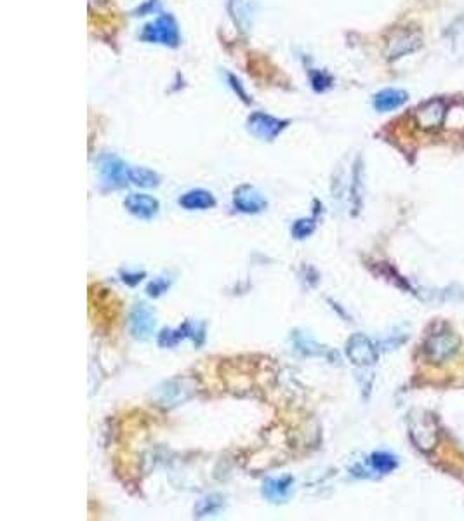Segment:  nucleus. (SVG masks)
Masks as SVG:
<instances>
[{
	"instance_id": "obj_1",
	"label": "nucleus",
	"mask_w": 464,
	"mask_h": 521,
	"mask_svg": "<svg viewBox=\"0 0 464 521\" xmlns=\"http://www.w3.org/2000/svg\"><path fill=\"white\" fill-rule=\"evenodd\" d=\"M139 39L148 44H161L167 47H178L181 42L178 23L170 14H162L155 21L148 23Z\"/></svg>"
},
{
	"instance_id": "obj_2",
	"label": "nucleus",
	"mask_w": 464,
	"mask_h": 521,
	"mask_svg": "<svg viewBox=\"0 0 464 521\" xmlns=\"http://www.w3.org/2000/svg\"><path fill=\"white\" fill-rule=\"evenodd\" d=\"M421 45H423V33L417 28L404 26V28L395 30L386 40V58L390 61L400 59L407 54L419 51Z\"/></svg>"
},
{
	"instance_id": "obj_3",
	"label": "nucleus",
	"mask_w": 464,
	"mask_h": 521,
	"mask_svg": "<svg viewBox=\"0 0 464 521\" xmlns=\"http://www.w3.org/2000/svg\"><path fill=\"white\" fill-rule=\"evenodd\" d=\"M289 127V120L277 119L265 112H254L247 119V129L254 138L261 141H273L279 138L280 134Z\"/></svg>"
},
{
	"instance_id": "obj_4",
	"label": "nucleus",
	"mask_w": 464,
	"mask_h": 521,
	"mask_svg": "<svg viewBox=\"0 0 464 521\" xmlns=\"http://www.w3.org/2000/svg\"><path fill=\"white\" fill-rule=\"evenodd\" d=\"M445 115H447V105L443 100L433 98V100L424 101L423 105L417 106L414 119L423 131H435L443 124Z\"/></svg>"
},
{
	"instance_id": "obj_5",
	"label": "nucleus",
	"mask_w": 464,
	"mask_h": 521,
	"mask_svg": "<svg viewBox=\"0 0 464 521\" xmlns=\"http://www.w3.org/2000/svg\"><path fill=\"white\" fill-rule=\"evenodd\" d=\"M131 334L136 339H148L155 329V313L148 304H136L129 317Z\"/></svg>"
},
{
	"instance_id": "obj_6",
	"label": "nucleus",
	"mask_w": 464,
	"mask_h": 521,
	"mask_svg": "<svg viewBox=\"0 0 464 521\" xmlns=\"http://www.w3.org/2000/svg\"><path fill=\"white\" fill-rule=\"evenodd\" d=\"M346 353L355 365H371L378 358L374 344L362 334H355L346 344Z\"/></svg>"
},
{
	"instance_id": "obj_7",
	"label": "nucleus",
	"mask_w": 464,
	"mask_h": 521,
	"mask_svg": "<svg viewBox=\"0 0 464 521\" xmlns=\"http://www.w3.org/2000/svg\"><path fill=\"white\" fill-rule=\"evenodd\" d=\"M100 170H101V176H103V180H105L106 185L115 186V188L125 186L127 185V181H131V177H129V170L131 169H129V167L125 165L120 158L112 157V155L101 158Z\"/></svg>"
},
{
	"instance_id": "obj_8",
	"label": "nucleus",
	"mask_w": 464,
	"mask_h": 521,
	"mask_svg": "<svg viewBox=\"0 0 464 521\" xmlns=\"http://www.w3.org/2000/svg\"><path fill=\"white\" fill-rule=\"evenodd\" d=\"M124 207L131 212L132 216L139 219H151L158 214V204L157 199L150 195H143V193H131L127 199L124 200Z\"/></svg>"
},
{
	"instance_id": "obj_9",
	"label": "nucleus",
	"mask_w": 464,
	"mask_h": 521,
	"mask_svg": "<svg viewBox=\"0 0 464 521\" xmlns=\"http://www.w3.org/2000/svg\"><path fill=\"white\" fill-rule=\"evenodd\" d=\"M235 207L245 214H257L266 209V199L253 186H240L233 197Z\"/></svg>"
},
{
	"instance_id": "obj_10",
	"label": "nucleus",
	"mask_w": 464,
	"mask_h": 521,
	"mask_svg": "<svg viewBox=\"0 0 464 521\" xmlns=\"http://www.w3.org/2000/svg\"><path fill=\"white\" fill-rule=\"evenodd\" d=\"M458 339L452 336L451 332L439 334V336H433L431 339L426 344V353L433 361H442L448 356L454 355L458 351Z\"/></svg>"
},
{
	"instance_id": "obj_11",
	"label": "nucleus",
	"mask_w": 464,
	"mask_h": 521,
	"mask_svg": "<svg viewBox=\"0 0 464 521\" xmlns=\"http://www.w3.org/2000/svg\"><path fill=\"white\" fill-rule=\"evenodd\" d=\"M409 100V94L402 89H384L374 96V108L378 112L386 113L400 108Z\"/></svg>"
},
{
	"instance_id": "obj_12",
	"label": "nucleus",
	"mask_w": 464,
	"mask_h": 521,
	"mask_svg": "<svg viewBox=\"0 0 464 521\" xmlns=\"http://www.w3.org/2000/svg\"><path fill=\"white\" fill-rule=\"evenodd\" d=\"M294 478L282 476V478H269L262 485V496L272 502H282L287 499L289 492L292 488Z\"/></svg>"
},
{
	"instance_id": "obj_13",
	"label": "nucleus",
	"mask_w": 464,
	"mask_h": 521,
	"mask_svg": "<svg viewBox=\"0 0 464 521\" xmlns=\"http://www.w3.org/2000/svg\"><path fill=\"white\" fill-rule=\"evenodd\" d=\"M180 205L186 211H205V209H212L216 205V199L212 197L211 192L205 189H192L186 192L180 199Z\"/></svg>"
},
{
	"instance_id": "obj_14",
	"label": "nucleus",
	"mask_w": 464,
	"mask_h": 521,
	"mask_svg": "<svg viewBox=\"0 0 464 521\" xmlns=\"http://www.w3.org/2000/svg\"><path fill=\"white\" fill-rule=\"evenodd\" d=\"M129 177L134 185L141 186V188H157L161 185V176L146 167H131Z\"/></svg>"
},
{
	"instance_id": "obj_15",
	"label": "nucleus",
	"mask_w": 464,
	"mask_h": 521,
	"mask_svg": "<svg viewBox=\"0 0 464 521\" xmlns=\"http://www.w3.org/2000/svg\"><path fill=\"white\" fill-rule=\"evenodd\" d=\"M190 332H193L190 323H185V325L180 327V329H176V330H163V332L161 334V337H158V344L163 346V348L176 346L178 342L185 339V337H188Z\"/></svg>"
},
{
	"instance_id": "obj_16",
	"label": "nucleus",
	"mask_w": 464,
	"mask_h": 521,
	"mask_svg": "<svg viewBox=\"0 0 464 521\" xmlns=\"http://www.w3.org/2000/svg\"><path fill=\"white\" fill-rule=\"evenodd\" d=\"M223 505L221 497L218 496H211V497H205L199 502L197 505V516H207V515H216L219 511V508Z\"/></svg>"
},
{
	"instance_id": "obj_17",
	"label": "nucleus",
	"mask_w": 464,
	"mask_h": 521,
	"mask_svg": "<svg viewBox=\"0 0 464 521\" xmlns=\"http://www.w3.org/2000/svg\"><path fill=\"white\" fill-rule=\"evenodd\" d=\"M372 466L378 471H381V473H388V471H391L397 466V461L388 454H374L372 455Z\"/></svg>"
},
{
	"instance_id": "obj_18",
	"label": "nucleus",
	"mask_w": 464,
	"mask_h": 521,
	"mask_svg": "<svg viewBox=\"0 0 464 521\" xmlns=\"http://www.w3.org/2000/svg\"><path fill=\"white\" fill-rule=\"evenodd\" d=\"M315 223L311 219H299L296 221L294 226H292V235L296 238H306L313 233Z\"/></svg>"
},
{
	"instance_id": "obj_19",
	"label": "nucleus",
	"mask_w": 464,
	"mask_h": 521,
	"mask_svg": "<svg viewBox=\"0 0 464 521\" xmlns=\"http://www.w3.org/2000/svg\"><path fill=\"white\" fill-rule=\"evenodd\" d=\"M311 83H313V89L322 93V90L329 89L330 83H332V78L329 75H325L323 71H313L311 74Z\"/></svg>"
},
{
	"instance_id": "obj_20",
	"label": "nucleus",
	"mask_w": 464,
	"mask_h": 521,
	"mask_svg": "<svg viewBox=\"0 0 464 521\" xmlns=\"http://www.w3.org/2000/svg\"><path fill=\"white\" fill-rule=\"evenodd\" d=\"M167 288H169V281L163 279H157L148 285L146 292H148V295H151V298H158V295H162L163 292H167Z\"/></svg>"
},
{
	"instance_id": "obj_21",
	"label": "nucleus",
	"mask_w": 464,
	"mask_h": 521,
	"mask_svg": "<svg viewBox=\"0 0 464 521\" xmlns=\"http://www.w3.org/2000/svg\"><path fill=\"white\" fill-rule=\"evenodd\" d=\"M228 81H230V83H231V87H233V89H235V90H237V93H238V94H240V96H242V100H243V101H249V100H247V94H245V93H243V89H242V86H240V81H238V78H237V77H235V75H228Z\"/></svg>"
},
{
	"instance_id": "obj_22",
	"label": "nucleus",
	"mask_w": 464,
	"mask_h": 521,
	"mask_svg": "<svg viewBox=\"0 0 464 521\" xmlns=\"http://www.w3.org/2000/svg\"><path fill=\"white\" fill-rule=\"evenodd\" d=\"M143 273H124V279L122 280L129 285H136L143 280Z\"/></svg>"
}]
</instances>
